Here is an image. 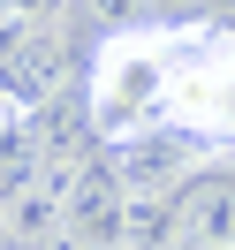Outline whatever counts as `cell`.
<instances>
[{"mask_svg":"<svg viewBox=\"0 0 235 250\" xmlns=\"http://www.w3.org/2000/svg\"><path fill=\"white\" fill-rule=\"evenodd\" d=\"M174 61H182V23H144V31H114V38H99V46H91L84 99H91L99 152H114V144H137V137H152V129H167Z\"/></svg>","mask_w":235,"mask_h":250,"instance_id":"cell-1","label":"cell"},{"mask_svg":"<svg viewBox=\"0 0 235 250\" xmlns=\"http://www.w3.org/2000/svg\"><path fill=\"white\" fill-rule=\"evenodd\" d=\"M8 122H16V106H8V99H0V129H8Z\"/></svg>","mask_w":235,"mask_h":250,"instance_id":"cell-7","label":"cell"},{"mask_svg":"<svg viewBox=\"0 0 235 250\" xmlns=\"http://www.w3.org/2000/svg\"><path fill=\"white\" fill-rule=\"evenodd\" d=\"M76 16L91 23L99 38H114V31H144V23H152V0H76Z\"/></svg>","mask_w":235,"mask_h":250,"instance_id":"cell-5","label":"cell"},{"mask_svg":"<svg viewBox=\"0 0 235 250\" xmlns=\"http://www.w3.org/2000/svg\"><path fill=\"white\" fill-rule=\"evenodd\" d=\"M61 205H68V235L76 243H91V250H129V182L114 174V159L107 152H91L76 174L61 182Z\"/></svg>","mask_w":235,"mask_h":250,"instance_id":"cell-2","label":"cell"},{"mask_svg":"<svg viewBox=\"0 0 235 250\" xmlns=\"http://www.w3.org/2000/svg\"><path fill=\"white\" fill-rule=\"evenodd\" d=\"M0 250H23V243H16V228H8V220H0Z\"/></svg>","mask_w":235,"mask_h":250,"instance_id":"cell-6","label":"cell"},{"mask_svg":"<svg viewBox=\"0 0 235 250\" xmlns=\"http://www.w3.org/2000/svg\"><path fill=\"white\" fill-rule=\"evenodd\" d=\"M46 182H53V152H46V137H38L31 114H16V122L0 129V212L16 197H31V189H46Z\"/></svg>","mask_w":235,"mask_h":250,"instance_id":"cell-4","label":"cell"},{"mask_svg":"<svg viewBox=\"0 0 235 250\" xmlns=\"http://www.w3.org/2000/svg\"><path fill=\"white\" fill-rule=\"evenodd\" d=\"M107 159L129 182V197H174V189L197 174V144H190L182 129H152V137H137V144H114Z\"/></svg>","mask_w":235,"mask_h":250,"instance_id":"cell-3","label":"cell"}]
</instances>
